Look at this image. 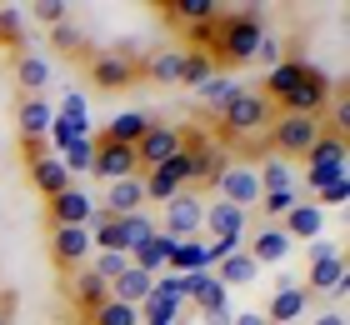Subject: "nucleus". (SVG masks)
<instances>
[{"label": "nucleus", "mask_w": 350, "mask_h": 325, "mask_svg": "<svg viewBox=\"0 0 350 325\" xmlns=\"http://www.w3.org/2000/svg\"><path fill=\"white\" fill-rule=\"evenodd\" d=\"M265 36V21L256 10H241V15H215L211 25H200L196 30V40L200 45H215V55L226 60V65H250L256 60V45ZM211 55V60H215Z\"/></svg>", "instance_id": "obj_1"}, {"label": "nucleus", "mask_w": 350, "mask_h": 325, "mask_svg": "<svg viewBox=\"0 0 350 325\" xmlns=\"http://www.w3.org/2000/svg\"><path fill=\"white\" fill-rule=\"evenodd\" d=\"M325 135L321 116H275L270 120V145H275V160H306V151Z\"/></svg>", "instance_id": "obj_2"}, {"label": "nucleus", "mask_w": 350, "mask_h": 325, "mask_svg": "<svg viewBox=\"0 0 350 325\" xmlns=\"http://www.w3.org/2000/svg\"><path fill=\"white\" fill-rule=\"evenodd\" d=\"M336 101V86H330V75L321 65H306V80L280 101V116H321V110Z\"/></svg>", "instance_id": "obj_3"}, {"label": "nucleus", "mask_w": 350, "mask_h": 325, "mask_svg": "<svg viewBox=\"0 0 350 325\" xmlns=\"http://www.w3.org/2000/svg\"><path fill=\"white\" fill-rule=\"evenodd\" d=\"M220 120H226L230 135H256V130H270L275 110H270V101H265L260 90H245V86H241V95L220 110Z\"/></svg>", "instance_id": "obj_4"}, {"label": "nucleus", "mask_w": 350, "mask_h": 325, "mask_svg": "<svg viewBox=\"0 0 350 325\" xmlns=\"http://www.w3.org/2000/svg\"><path fill=\"white\" fill-rule=\"evenodd\" d=\"M340 175H345V140L321 135L306 151V185H310V195L321 185H330V181H340Z\"/></svg>", "instance_id": "obj_5"}, {"label": "nucleus", "mask_w": 350, "mask_h": 325, "mask_svg": "<svg viewBox=\"0 0 350 325\" xmlns=\"http://www.w3.org/2000/svg\"><path fill=\"white\" fill-rule=\"evenodd\" d=\"M200 225H205V200H200V190H180V195L165 205L161 235H170V240H200Z\"/></svg>", "instance_id": "obj_6"}, {"label": "nucleus", "mask_w": 350, "mask_h": 325, "mask_svg": "<svg viewBox=\"0 0 350 325\" xmlns=\"http://www.w3.org/2000/svg\"><path fill=\"white\" fill-rule=\"evenodd\" d=\"M180 145H185V130H180V125H155V120H150V130L135 140V160H140V170H161L165 160L180 155Z\"/></svg>", "instance_id": "obj_7"}, {"label": "nucleus", "mask_w": 350, "mask_h": 325, "mask_svg": "<svg viewBox=\"0 0 350 325\" xmlns=\"http://www.w3.org/2000/svg\"><path fill=\"white\" fill-rule=\"evenodd\" d=\"M90 225H51V260L60 270H81L85 260H90Z\"/></svg>", "instance_id": "obj_8"}, {"label": "nucleus", "mask_w": 350, "mask_h": 325, "mask_svg": "<svg viewBox=\"0 0 350 325\" xmlns=\"http://www.w3.org/2000/svg\"><path fill=\"white\" fill-rule=\"evenodd\" d=\"M90 175L100 181H125V175H140V160H135V145H116V140H100L95 135V160H90Z\"/></svg>", "instance_id": "obj_9"}, {"label": "nucleus", "mask_w": 350, "mask_h": 325, "mask_svg": "<svg viewBox=\"0 0 350 325\" xmlns=\"http://www.w3.org/2000/svg\"><path fill=\"white\" fill-rule=\"evenodd\" d=\"M215 190H220V200L235 205V210H256V200H260V181H256L250 166H226L215 175Z\"/></svg>", "instance_id": "obj_10"}, {"label": "nucleus", "mask_w": 350, "mask_h": 325, "mask_svg": "<svg viewBox=\"0 0 350 325\" xmlns=\"http://www.w3.org/2000/svg\"><path fill=\"white\" fill-rule=\"evenodd\" d=\"M310 296H330V300H345V290H350V265H345V255H330V260H310Z\"/></svg>", "instance_id": "obj_11"}, {"label": "nucleus", "mask_w": 350, "mask_h": 325, "mask_svg": "<svg viewBox=\"0 0 350 325\" xmlns=\"http://www.w3.org/2000/svg\"><path fill=\"white\" fill-rule=\"evenodd\" d=\"M245 216L250 210H235V205H205V225H200V240H230V246H245Z\"/></svg>", "instance_id": "obj_12"}, {"label": "nucleus", "mask_w": 350, "mask_h": 325, "mask_svg": "<svg viewBox=\"0 0 350 325\" xmlns=\"http://www.w3.org/2000/svg\"><path fill=\"white\" fill-rule=\"evenodd\" d=\"M51 225H90L95 220V205H90V195L81 185H66L60 195H51Z\"/></svg>", "instance_id": "obj_13"}, {"label": "nucleus", "mask_w": 350, "mask_h": 325, "mask_svg": "<svg viewBox=\"0 0 350 325\" xmlns=\"http://www.w3.org/2000/svg\"><path fill=\"white\" fill-rule=\"evenodd\" d=\"M291 250H295V240L285 235L280 225H260V231L250 235V246H245V255L256 260V265H280Z\"/></svg>", "instance_id": "obj_14"}, {"label": "nucleus", "mask_w": 350, "mask_h": 325, "mask_svg": "<svg viewBox=\"0 0 350 325\" xmlns=\"http://www.w3.org/2000/svg\"><path fill=\"white\" fill-rule=\"evenodd\" d=\"M306 311H310V290H306V285H280L260 315H265L270 325H291V320H300Z\"/></svg>", "instance_id": "obj_15"}, {"label": "nucleus", "mask_w": 350, "mask_h": 325, "mask_svg": "<svg viewBox=\"0 0 350 325\" xmlns=\"http://www.w3.org/2000/svg\"><path fill=\"white\" fill-rule=\"evenodd\" d=\"M55 110L40 101V95H21V105H15V130H21V140H45V130H51Z\"/></svg>", "instance_id": "obj_16"}, {"label": "nucleus", "mask_w": 350, "mask_h": 325, "mask_svg": "<svg viewBox=\"0 0 350 325\" xmlns=\"http://www.w3.org/2000/svg\"><path fill=\"white\" fill-rule=\"evenodd\" d=\"M135 75H140V65H135V60H120V55H110V51L90 60V80H95L100 90H125Z\"/></svg>", "instance_id": "obj_17"}, {"label": "nucleus", "mask_w": 350, "mask_h": 325, "mask_svg": "<svg viewBox=\"0 0 350 325\" xmlns=\"http://www.w3.org/2000/svg\"><path fill=\"white\" fill-rule=\"evenodd\" d=\"M291 240H321V231H325V210L315 205V200H295V210L285 220H275Z\"/></svg>", "instance_id": "obj_18"}, {"label": "nucleus", "mask_w": 350, "mask_h": 325, "mask_svg": "<svg viewBox=\"0 0 350 325\" xmlns=\"http://www.w3.org/2000/svg\"><path fill=\"white\" fill-rule=\"evenodd\" d=\"M146 205V185H140V175H125V181H110L105 185V216H135V210Z\"/></svg>", "instance_id": "obj_19"}, {"label": "nucleus", "mask_w": 350, "mask_h": 325, "mask_svg": "<svg viewBox=\"0 0 350 325\" xmlns=\"http://www.w3.org/2000/svg\"><path fill=\"white\" fill-rule=\"evenodd\" d=\"M150 290H155V275H146V270H135V265H125L116 281H110V300H120V305H146L150 300Z\"/></svg>", "instance_id": "obj_20"}, {"label": "nucleus", "mask_w": 350, "mask_h": 325, "mask_svg": "<svg viewBox=\"0 0 350 325\" xmlns=\"http://www.w3.org/2000/svg\"><path fill=\"white\" fill-rule=\"evenodd\" d=\"M70 296H75V305H81V311L95 315V311H100V305L110 300V285H105L90 265H81V270H70Z\"/></svg>", "instance_id": "obj_21"}, {"label": "nucleus", "mask_w": 350, "mask_h": 325, "mask_svg": "<svg viewBox=\"0 0 350 325\" xmlns=\"http://www.w3.org/2000/svg\"><path fill=\"white\" fill-rule=\"evenodd\" d=\"M30 185L51 200V195H60L66 185H75V181H70V170L60 166V155H40V160H30Z\"/></svg>", "instance_id": "obj_22"}, {"label": "nucleus", "mask_w": 350, "mask_h": 325, "mask_svg": "<svg viewBox=\"0 0 350 325\" xmlns=\"http://www.w3.org/2000/svg\"><path fill=\"white\" fill-rule=\"evenodd\" d=\"M215 260H211V246L205 240H175L170 246V275H196V270H211Z\"/></svg>", "instance_id": "obj_23"}, {"label": "nucleus", "mask_w": 350, "mask_h": 325, "mask_svg": "<svg viewBox=\"0 0 350 325\" xmlns=\"http://www.w3.org/2000/svg\"><path fill=\"white\" fill-rule=\"evenodd\" d=\"M15 86H21L25 95H40L45 86H51V60L36 55V51H21L15 55Z\"/></svg>", "instance_id": "obj_24"}, {"label": "nucleus", "mask_w": 350, "mask_h": 325, "mask_svg": "<svg viewBox=\"0 0 350 325\" xmlns=\"http://www.w3.org/2000/svg\"><path fill=\"white\" fill-rule=\"evenodd\" d=\"M211 275H215V281H220V285H226V290H230V285H250V281H256V275H260V265H256V260H250V255H245V246H241V250H230V255H220Z\"/></svg>", "instance_id": "obj_25"}, {"label": "nucleus", "mask_w": 350, "mask_h": 325, "mask_svg": "<svg viewBox=\"0 0 350 325\" xmlns=\"http://www.w3.org/2000/svg\"><path fill=\"white\" fill-rule=\"evenodd\" d=\"M306 65L310 60H280V65H270V75H265V101H285V95H291L300 80H306Z\"/></svg>", "instance_id": "obj_26"}, {"label": "nucleus", "mask_w": 350, "mask_h": 325, "mask_svg": "<svg viewBox=\"0 0 350 325\" xmlns=\"http://www.w3.org/2000/svg\"><path fill=\"white\" fill-rule=\"evenodd\" d=\"M161 10L170 15V21H180V25H211L215 15H220V5L215 0H161Z\"/></svg>", "instance_id": "obj_27"}, {"label": "nucleus", "mask_w": 350, "mask_h": 325, "mask_svg": "<svg viewBox=\"0 0 350 325\" xmlns=\"http://www.w3.org/2000/svg\"><path fill=\"white\" fill-rule=\"evenodd\" d=\"M150 130V116L146 110H120L116 120H110L105 130H100V140H116V145H135L140 135Z\"/></svg>", "instance_id": "obj_28"}, {"label": "nucleus", "mask_w": 350, "mask_h": 325, "mask_svg": "<svg viewBox=\"0 0 350 325\" xmlns=\"http://www.w3.org/2000/svg\"><path fill=\"white\" fill-rule=\"evenodd\" d=\"M116 225H120V255H125V260H131V255L155 235V220L146 216V210H135V216H120Z\"/></svg>", "instance_id": "obj_29"}, {"label": "nucleus", "mask_w": 350, "mask_h": 325, "mask_svg": "<svg viewBox=\"0 0 350 325\" xmlns=\"http://www.w3.org/2000/svg\"><path fill=\"white\" fill-rule=\"evenodd\" d=\"M170 246H175V240L155 231V235L146 240V246H140V250L131 255V265H135V270H146V275H161V270L170 265Z\"/></svg>", "instance_id": "obj_30"}, {"label": "nucleus", "mask_w": 350, "mask_h": 325, "mask_svg": "<svg viewBox=\"0 0 350 325\" xmlns=\"http://www.w3.org/2000/svg\"><path fill=\"white\" fill-rule=\"evenodd\" d=\"M211 75H215V60H211V51H180V75H175V86L200 90Z\"/></svg>", "instance_id": "obj_31"}, {"label": "nucleus", "mask_w": 350, "mask_h": 325, "mask_svg": "<svg viewBox=\"0 0 350 325\" xmlns=\"http://www.w3.org/2000/svg\"><path fill=\"white\" fill-rule=\"evenodd\" d=\"M256 181H260V195H275V190H295V175H291V166H285V160H275V155H270L265 166L256 170Z\"/></svg>", "instance_id": "obj_32"}, {"label": "nucleus", "mask_w": 350, "mask_h": 325, "mask_svg": "<svg viewBox=\"0 0 350 325\" xmlns=\"http://www.w3.org/2000/svg\"><path fill=\"white\" fill-rule=\"evenodd\" d=\"M235 95H241V86H235L230 75H220V70L200 86V101H205V105H215V110H226V105L235 101Z\"/></svg>", "instance_id": "obj_33"}, {"label": "nucleus", "mask_w": 350, "mask_h": 325, "mask_svg": "<svg viewBox=\"0 0 350 325\" xmlns=\"http://www.w3.org/2000/svg\"><path fill=\"white\" fill-rule=\"evenodd\" d=\"M90 135V125H81V120H66V116H55L51 120V130H45V140L55 145V151H70L75 140H85Z\"/></svg>", "instance_id": "obj_34"}, {"label": "nucleus", "mask_w": 350, "mask_h": 325, "mask_svg": "<svg viewBox=\"0 0 350 325\" xmlns=\"http://www.w3.org/2000/svg\"><path fill=\"white\" fill-rule=\"evenodd\" d=\"M140 185H146V200H161V205H170L175 195H180V181H175L170 170H150V175H140Z\"/></svg>", "instance_id": "obj_35"}, {"label": "nucleus", "mask_w": 350, "mask_h": 325, "mask_svg": "<svg viewBox=\"0 0 350 325\" xmlns=\"http://www.w3.org/2000/svg\"><path fill=\"white\" fill-rule=\"evenodd\" d=\"M0 45H25V5H0Z\"/></svg>", "instance_id": "obj_36"}, {"label": "nucleus", "mask_w": 350, "mask_h": 325, "mask_svg": "<svg viewBox=\"0 0 350 325\" xmlns=\"http://www.w3.org/2000/svg\"><path fill=\"white\" fill-rule=\"evenodd\" d=\"M146 75L161 80V86H175V75H180V51H161L146 60Z\"/></svg>", "instance_id": "obj_37"}, {"label": "nucleus", "mask_w": 350, "mask_h": 325, "mask_svg": "<svg viewBox=\"0 0 350 325\" xmlns=\"http://www.w3.org/2000/svg\"><path fill=\"white\" fill-rule=\"evenodd\" d=\"M90 325H140V311L135 305H120V300H105L100 311L90 315Z\"/></svg>", "instance_id": "obj_38"}, {"label": "nucleus", "mask_w": 350, "mask_h": 325, "mask_svg": "<svg viewBox=\"0 0 350 325\" xmlns=\"http://www.w3.org/2000/svg\"><path fill=\"white\" fill-rule=\"evenodd\" d=\"M30 15H36V25H66V15H70V5H66V0H36V5H25V21H30Z\"/></svg>", "instance_id": "obj_39"}, {"label": "nucleus", "mask_w": 350, "mask_h": 325, "mask_svg": "<svg viewBox=\"0 0 350 325\" xmlns=\"http://www.w3.org/2000/svg\"><path fill=\"white\" fill-rule=\"evenodd\" d=\"M90 160H95V135H85V140H75L70 151H60V166L70 170V181H75V170H90Z\"/></svg>", "instance_id": "obj_40"}, {"label": "nucleus", "mask_w": 350, "mask_h": 325, "mask_svg": "<svg viewBox=\"0 0 350 325\" xmlns=\"http://www.w3.org/2000/svg\"><path fill=\"white\" fill-rule=\"evenodd\" d=\"M295 200H300V195L295 190H275V195H260V210H265V216H270V225H275V220H285V216H291V210H295Z\"/></svg>", "instance_id": "obj_41"}, {"label": "nucleus", "mask_w": 350, "mask_h": 325, "mask_svg": "<svg viewBox=\"0 0 350 325\" xmlns=\"http://www.w3.org/2000/svg\"><path fill=\"white\" fill-rule=\"evenodd\" d=\"M85 265L95 270V275H100V281L110 285V281H116V275L125 270V265H131V260H125L120 250H95V260H85Z\"/></svg>", "instance_id": "obj_42"}, {"label": "nucleus", "mask_w": 350, "mask_h": 325, "mask_svg": "<svg viewBox=\"0 0 350 325\" xmlns=\"http://www.w3.org/2000/svg\"><path fill=\"white\" fill-rule=\"evenodd\" d=\"M345 125H350V101L336 90V105H330V125H325V135H336V140H345Z\"/></svg>", "instance_id": "obj_43"}, {"label": "nucleus", "mask_w": 350, "mask_h": 325, "mask_svg": "<svg viewBox=\"0 0 350 325\" xmlns=\"http://www.w3.org/2000/svg\"><path fill=\"white\" fill-rule=\"evenodd\" d=\"M345 200H350V181H345V175L315 190V205H321V210H325V205H345Z\"/></svg>", "instance_id": "obj_44"}, {"label": "nucleus", "mask_w": 350, "mask_h": 325, "mask_svg": "<svg viewBox=\"0 0 350 325\" xmlns=\"http://www.w3.org/2000/svg\"><path fill=\"white\" fill-rule=\"evenodd\" d=\"M256 60H260V65H280V60H285V51H280V36H275V30H265V36H260V45H256Z\"/></svg>", "instance_id": "obj_45"}, {"label": "nucleus", "mask_w": 350, "mask_h": 325, "mask_svg": "<svg viewBox=\"0 0 350 325\" xmlns=\"http://www.w3.org/2000/svg\"><path fill=\"white\" fill-rule=\"evenodd\" d=\"M55 116H66V120H81V125H90V120H85V95H66Z\"/></svg>", "instance_id": "obj_46"}, {"label": "nucleus", "mask_w": 350, "mask_h": 325, "mask_svg": "<svg viewBox=\"0 0 350 325\" xmlns=\"http://www.w3.org/2000/svg\"><path fill=\"white\" fill-rule=\"evenodd\" d=\"M200 320H205V325H230L235 311H230V305H215V311H200Z\"/></svg>", "instance_id": "obj_47"}, {"label": "nucleus", "mask_w": 350, "mask_h": 325, "mask_svg": "<svg viewBox=\"0 0 350 325\" xmlns=\"http://www.w3.org/2000/svg\"><path fill=\"white\" fill-rule=\"evenodd\" d=\"M330 255H340L336 240H310V260H330Z\"/></svg>", "instance_id": "obj_48"}, {"label": "nucleus", "mask_w": 350, "mask_h": 325, "mask_svg": "<svg viewBox=\"0 0 350 325\" xmlns=\"http://www.w3.org/2000/svg\"><path fill=\"white\" fill-rule=\"evenodd\" d=\"M55 45H81V30L75 25H55Z\"/></svg>", "instance_id": "obj_49"}, {"label": "nucleus", "mask_w": 350, "mask_h": 325, "mask_svg": "<svg viewBox=\"0 0 350 325\" xmlns=\"http://www.w3.org/2000/svg\"><path fill=\"white\" fill-rule=\"evenodd\" d=\"M230 325H270V320H265L260 311H235V320H230Z\"/></svg>", "instance_id": "obj_50"}, {"label": "nucleus", "mask_w": 350, "mask_h": 325, "mask_svg": "<svg viewBox=\"0 0 350 325\" xmlns=\"http://www.w3.org/2000/svg\"><path fill=\"white\" fill-rule=\"evenodd\" d=\"M310 325H345V311H340V305H336V311H325V315H315Z\"/></svg>", "instance_id": "obj_51"}, {"label": "nucleus", "mask_w": 350, "mask_h": 325, "mask_svg": "<svg viewBox=\"0 0 350 325\" xmlns=\"http://www.w3.org/2000/svg\"><path fill=\"white\" fill-rule=\"evenodd\" d=\"M0 325H10V300H5V305H0Z\"/></svg>", "instance_id": "obj_52"}, {"label": "nucleus", "mask_w": 350, "mask_h": 325, "mask_svg": "<svg viewBox=\"0 0 350 325\" xmlns=\"http://www.w3.org/2000/svg\"><path fill=\"white\" fill-rule=\"evenodd\" d=\"M170 325H196V320H190V315H180V320H170Z\"/></svg>", "instance_id": "obj_53"}]
</instances>
